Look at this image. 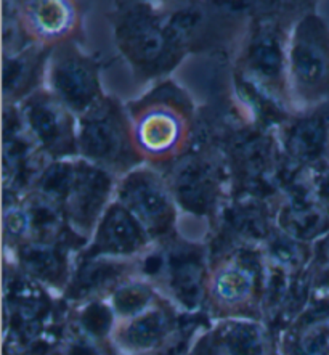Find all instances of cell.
<instances>
[{
  "instance_id": "6da1fadb",
  "label": "cell",
  "mask_w": 329,
  "mask_h": 355,
  "mask_svg": "<svg viewBox=\"0 0 329 355\" xmlns=\"http://www.w3.org/2000/svg\"><path fill=\"white\" fill-rule=\"evenodd\" d=\"M130 144L134 139L119 111L100 101L85 116L78 134V146L85 158L109 166L123 162L130 151H135L129 148Z\"/></svg>"
},
{
  "instance_id": "7a4b0ae2",
  "label": "cell",
  "mask_w": 329,
  "mask_h": 355,
  "mask_svg": "<svg viewBox=\"0 0 329 355\" xmlns=\"http://www.w3.org/2000/svg\"><path fill=\"white\" fill-rule=\"evenodd\" d=\"M186 118L184 111L164 101L148 105L134 123V146L151 158L164 159L181 150L186 139Z\"/></svg>"
},
{
  "instance_id": "3957f363",
  "label": "cell",
  "mask_w": 329,
  "mask_h": 355,
  "mask_svg": "<svg viewBox=\"0 0 329 355\" xmlns=\"http://www.w3.org/2000/svg\"><path fill=\"white\" fill-rule=\"evenodd\" d=\"M53 97L68 110L89 113L98 103V80L92 63L74 50L62 49L50 69Z\"/></svg>"
},
{
  "instance_id": "277c9868",
  "label": "cell",
  "mask_w": 329,
  "mask_h": 355,
  "mask_svg": "<svg viewBox=\"0 0 329 355\" xmlns=\"http://www.w3.org/2000/svg\"><path fill=\"white\" fill-rule=\"evenodd\" d=\"M121 200L143 228L153 233L164 232L174 217L166 187L151 172L130 174L121 189Z\"/></svg>"
},
{
  "instance_id": "5b68a950",
  "label": "cell",
  "mask_w": 329,
  "mask_h": 355,
  "mask_svg": "<svg viewBox=\"0 0 329 355\" xmlns=\"http://www.w3.org/2000/svg\"><path fill=\"white\" fill-rule=\"evenodd\" d=\"M24 116L29 129L44 148L63 155L78 145L68 108L57 97L35 95L28 101Z\"/></svg>"
},
{
  "instance_id": "8992f818",
  "label": "cell",
  "mask_w": 329,
  "mask_h": 355,
  "mask_svg": "<svg viewBox=\"0 0 329 355\" xmlns=\"http://www.w3.org/2000/svg\"><path fill=\"white\" fill-rule=\"evenodd\" d=\"M109 177L94 166L80 164L74 171L68 196V211L74 227L87 232L94 227L108 198Z\"/></svg>"
},
{
  "instance_id": "52a82bcc",
  "label": "cell",
  "mask_w": 329,
  "mask_h": 355,
  "mask_svg": "<svg viewBox=\"0 0 329 355\" xmlns=\"http://www.w3.org/2000/svg\"><path fill=\"white\" fill-rule=\"evenodd\" d=\"M167 33L169 31L161 29L151 18L134 15L121 26L119 42L135 63L154 64L166 53L167 44L172 40Z\"/></svg>"
},
{
  "instance_id": "ba28073f",
  "label": "cell",
  "mask_w": 329,
  "mask_h": 355,
  "mask_svg": "<svg viewBox=\"0 0 329 355\" xmlns=\"http://www.w3.org/2000/svg\"><path fill=\"white\" fill-rule=\"evenodd\" d=\"M143 243V225L127 207L113 206L103 217L94 250L109 254H130L139 251Z\"/></svg>"
},
{
  "instance_id": "9c48e42d",
  "label": "cell",
  "mask_w": 329,
  "mask_h": 355,
  "mask_svg": "<svg viewBox=\"0 0 329 355\" xmlns=\"http://www.w3.org/2000/svg\"><path fill=\"white\" fill-rule=\"evenodd\" d=\"M294 83L301 89H318L329 74V53L320 37L313 33L299 31L291 52Z\"/></svg>"
},
{
  "instance_id": "30bf717a",
  "label": "cell",
  "mask_w": 329,
  "mask_h": 355,
  "mask_svg": "<svg viewBox=\"0 0 329 355\" xmlns=\"http://www.w3.org/2000/svg\"><path fill=\"white\" fill-rule=\"evenodd\" d=\"M26 28L40 40L63 39L74 26V8L64 2H34L24 10Z\"/></svg>"
},
{
  "instance_id": "8fae6325",
  "label": "cell",
  "mask_w": 329,
  "mask_h": 355,
  "mask_svg": "<svg viewBox=\"0 0 329 355\" xmlns=\"http://www.w3.org/2000/svg\"><path fill=\"white\" fill-rule=\"evenodd\" d=\"M170 282L177 296L185 306L195 307L201 294L202 268L191 257H174L170 261Z\"/></svg>"
},
{
  "instance_id": "7c38bea8",
  "label": "cell",
  "mask_w": 329,
  "mask_h": 355,
  "mask_svg": "<svg viewBox=\"0 0 329 355\" xmlns=\"http://www.w3.org/2000/svg\"><path fill=\"white\" fill-rule=\"evenodd\" d=\"M249 64L256 76L260 79L275 83L283 73V50L273 34H262L252 45L249 53Z\"/></svg>"
},
{
  "instance_id": "4fadbf2b",
  "label": "cell",
  "mask_w": 329,
  "mask_h": 355,
  "mask_svg": "<svg viewBox=\"0 0 329 355\" xmlns=\"http://www.w3.org/2000/svg\"><path fill=\"white\" fill-rule=\"evenodd\" d=\"M325 139L326 130L321 121L305 119L297 123L291 130L287 148L297 159L312 161L321 153Z\"/></svg>"
},
{
  "instance_id": "5bb4252c",
  "label": "cell",
  "mask_w": 329,
  "mask_h": 355,
  "mask_svg": "<svg viewBox=\"0 0 329 355\" xmlns=\"http://www.w3.org/2000/svg\"><path fill=\"white\" fill-rule=\"evenodd\" d=\"M169 320L163 312H150L135 318L124 331V341L129 347L148 349L164 338Z\"/></svg>"
},
{
  "instance_id": "9a60e30c",
  "label": "cell",
  "mask_w": 329,
  "mask_h": 355,
  "mask_svg": "<svg viewBox=\"0 0 329 355\" xmlns=\"http://www.w3.org/2000/svg\"><path fill=\"white\" fill-rule=\"evenodd\" d=\"M222 344L230 355H263L262 334L249 323L229 324L222 333Z\"/></svg>"
},
{
  "instance_id": "2e32d148",
  "label": "cell",
  "mask_w": 329,
  "mask_h": 355,
  "mask_svg": "<svg viewBox=\"0 0 329 355\" xmlns=\"http://www.w3.org/2000/svg\"><path fill=\"white\" fill-rule=\"evenodd\" d=\"M209 175L197 164H191L181 171L179 175V196L185 206L191 209H199L206 206L211 195Z\"/></svg>"
},
{
  "instance_id": "e0dca14e",
  "label": "cell",
  "mask_w": 329,
  "mask_h": 355,
  "mask_svg": "<svg viewBox=\"0 0 329 355\" xmlns=\"http://www.w3.org/2000/svg\"><path fill=\"white\" fill-rule=\"evenodd\" d=\"M24 267L33 275L48 282H57L63 275V262L60 256L44 245H33L24 248L21 252Z\"/></svg>"
},
{
  "instance_id": "ac0fdd59",
  "label": "cell",
  "mask_w": 329,
  "mask_h": 355,
  "mask_svg": "<svg viewBox=\"0 0 329 355\" xmlns=\"http://www.w3.org/2000/svg\"><path fill=\"white\" fill-rule=\"evenodd\" d=\"M252 286V273L244 266L226 268L215 280L217 297L225 302H238L247 296Z\"/></svg>"
},
{
  "instance_id": "d6986e66",
  "label": "cell",
  "mask_w": 329,
  "mask_h": 355,
  "mask_svg": "<svg viewBox=\"0 0 329 355\" xmlns=\"http://www.w3.org/2000/svg\"><path fill=\"white\" fill-rule=\"evenodd\" d=\"M116 275H118V267L111 266V262H87L75 278L74 294L82 296V294L98 290Z\"/></svg>"
},
{
  "instance_id": "ffe728a7",
  "label": "cell",
  "mask_w": 329,
  "mask_h": 355,
  "mask_svg": "<svg viewBox=\"0 0 329 355\" xmlns=\"http://www.w3.org/2000/svg\"><path fill=\"white\" fill-rule=\"evenodd\" d=\"M151 299V291L146 286L130 285L114 294V307L116 312L121 315H136L141 309L146 307V304Z\"/></svg>"
},
{
  "instance_id": "44dd1931",
  "label": "cell",
  "mask_w": 329,
  "mask_h": 355,
  "mask_svg": "<svg viewBox=\"0 0 329 355\" xmlns=\"http://www.w3.org/2000/svg\"><path fill=\"white\" fill-rule=\"evenodd\" d=\"M111 323H113V315L103 304H90L82 313V324L90 334H95V336H103L108 333Z\"/></svg>"
},
{
  "instance_id": "7402d4cb",
  "label": "cell",
  "mask_w": 329,
  "mask_h": 355,
  "mask_svg": "<svg viewBox=\"0 0 329 355\" xmlns=\"http://www.w3.org/2000/svg\"><path fill=\"white\" fill-rule=\"evenodd\" d=\"M273 252H275V256L280 259L281 262L294 263L299 261L297 246L291 241H283V240L278 241L276 245L273 246Z\"/></svg>"
},
{
  "instance_id": "603a6c76",
  "label": "cell",
  "mask_w": 329,
  "mask_h": 355,
  "mask_svg": "<svg viewBox=\"0 0 329 355\" xmlns=\"http://www.w3.org/2000/svg\"><path fill=\"white\" fill-rule=\"evenodd\" d=\"M68 355H97V354H95L89 346H85V344H75V346L71 347Z\"/></svg>"
},
{
  "instance_id": "cb8c5ba5",
  "label": "cell",
  "mask_w": 329,
  "mask_h": 355,
  "mask_svg": "<svg viewBox=\"0 0 329 355\" xmlns=\"http://www.w3.org/2000/svg\"><path fill=\"white\" fill-rule=\"evenodd\" d=\"M318 254H320V259L323 262L329 263V236H326L323 243L320 245V251H318Z\"/></svg>"
},
{
  "instance_id": "d4e9b609",
  "label": "cell",
  "mask_w": 329,
  "mask_h": 355,
  "mask_svg": "<svg viewBox=\"0 0 329 355\" xmlns=\"http://www.w3.org/2000/svg\"><path fill=\"white\" fill-rule=\"evenodd\" d=\"M321 286H325L329 290V268L325 272V275H323V278H321Z\"/></svg>"
}]
</instances>
